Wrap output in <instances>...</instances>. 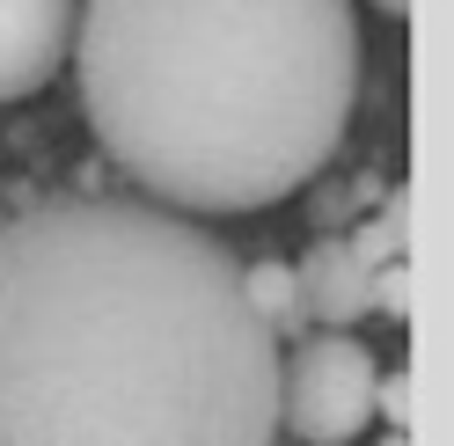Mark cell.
<instances>
[{"label":"cell","mask_w":454,"mask_h":446,"mask_svg":"<svg viewBox=\"0 0 454 446\" xmlns=\"http://www.w3.org/2000/svg\"><path fill=\"white\" fill-rule=\"evenodd\" d=\"M0 446H278V337L206 219L132 190L0 227Z\"/></svg>","instance_id":"obj_1"},{"label":"cell","mask_w":454,"mask_h":446,"mask_svg":"<svg viewBox=\"0 0 454 446\" xmlns=\"http://www.w3.org/2000/svg\"><path fill=\"white\" fill-rule=\"evenodd\" d=\"M89 132L132 198L235 219L308 190L359 103L352 0H89L74 22Z\"/></svg>","instance_id":"obj_2"},{"label":"cell","mask_w":454,"mask_h":446,"mask_svg":"<svg viewBox=\"0 0 454 446\" xmlns=\"http://www.w3.org/2000/svg\"><path fill=\"white\" fill-rule=\"evenodd\" d=\"M374 351L352 329H308L278 351V439L294 446H352L374 425Z\"/></svg>","instance_id":"obj_3"},{"label":"cell","mask_w":454,"mask_h":446,"mask_svg":"<svg viewBox=\"0 0 454 446\" xmlns=\"http://www.w3.org/2000/svg\"><path fill=\"white\" fill-rule=\"evenodd\" d=\"M81 0H0V103L37 96L74 59Z\"/></svg>","instance_id":"obj_4"},{"label":"cell","mask_w":454,"mask_h":446,"mask_svg":"<svg viewBox=\"0 0 454 446\" xmlns=\"http://www.w3.org/2000/svg\"><path fill=\"white\" fill-rule=\"evenodd\" d=\"M294 293H301L308 329H352V322H366V271L345 249V235H316V249L294 264Z\"/></svg>","instance_id":"obj_5"},{"label":"cell","mask_w":454,"mask_h":446,"mask_svg":"<svg viewBox=\"0 0 454 446\" xmlns=\"http://www.w3.org/2000/svg\"><path fill=\"white\" fill-rule=\"evenodd\" d=\"M242 300L257 308V322L278 337V351L308 337V315H301V293H294V264H242Z\"/></svg>","instance_id":"obj_6"},{"label":"cell","mask_w":454,"mask_h":446,"mask_svg":"<svg viewBox=\"0 0 454 446\" xmlns=\"http://www.w3.org/2000/svg\"><path fill=\"white\" fill-rule=\"evenodd\" d=\"M366 315H381V322H395V329L411 322V257H403V264H381L374 278H366Z\"/></svg>","instance_id":"obj_7"},{"label":"cell","mask_w":454,"mask_h":446,"mask_svg":"<svg viewBox=\"0 0 454 446\" xmlns=\"http://www.w3.org/2000/svg\"><path fill=\"white\" fill-rule=\"evenodd\" d=\"M374 417H381V432H411V373L403 366L374 373Z\"/></svg>","instance_id":"obj_8"},{"label":"cell","mask_w":454,"mask_h":446,"mask_svg":"<svg viewBox=\"0 0 454 446\" xmlns=\"http://www.w3.org/2000/svg\"><path fill=\"white\" fill-rule=\"evenodd\" d=\"M308 212H316V235H323V227H330V219H345L352 205H345V198H337V190H316V205H308Z\"/></svg>","instance_id":"obj_9"},{"label":"cell","mask_w":454,"mask_h":446,"mask_svg":"<svg viewBox=\"0 0 454 446\" xmlns=\"http://www.w3.org/2000/svg\"><path fill=\"white\" fill-rule=\"evenodd\" d=\"M374 8H381V15H411V0H374Z\"/></svg>","instance_id":"obj_10"},{"label":"cell","mask_w":454,"mask_h":446,"mask_svg":"<svg viewBox=\"0 0 454 446\" xmlns=\"http://www.w3.org/2000/svg\"><path fill=\"white\" fill-rule=\"evenodd\" d=\"M381 446H411V432H381Z\"/></svg>","instance_id":"obj_11"},{"label":"cell","mask_w":454,"mask_h":446,"mask_svg":"<svg viewBox=\"0 0 454 446\" xmlns=\"http://www.w3.org/2000/svg\"><path fill=\"white\" fill-rule=\"evenodd\" d=\"M0 227H8V212H0Z\"/></svg>","instance_id":"obj_12"}]
</instances>
